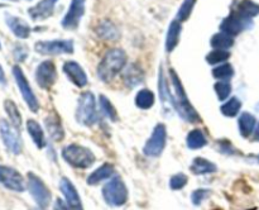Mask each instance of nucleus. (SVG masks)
<instances>
[{
  "label": "nucleus",
  "mask_w": 259,
  "mask_h": 210,
  "mask_svg": "<svg viewBox=\"0 0 259 210\" xmlns=\"http://www.w3.org/2000/svg\"><path fill=\"white\" fill-rule=\"evenodd\" d=\"M169 78H171L172 93H171V104L176 109L182 119L189 123H200L201 116L196 111V109L190 103L187 94L185 91L182 81L180 80L179 75L174 68H169Z\"/></svg>",
  "instance_id": "f257e3e1"
},
{
  "label": "nucleus",
  "mask_w": 259,
  "mask_h": 210,
  "mask_svg": "<svg viewBox=\"0 0 259 210\" xmlns=\"http://www.w3.org/2000/svg\"><path fill=\"white\" fill-rule=\"evenodd\" d=\"M126 62H128V56H126L125 51L121 48L108 50L96 68L99 78L104 82H110L125 68Z\"/></svg>",
  "instance_id": "f03ea898"
},
{
  "label": "nucleus",
  "mask_w": 259,
  "mask_h": 210,
  "mask_svg": "<svg viewBox=\"0 0 259 210\" xmlns=\"http://www.w3.org/2000/svg\"><path fill=\"white\" fill-rule=\"evenodd\" d=\"M62 157L75 169H89L95 162L93 151L80 144H68L62 149Z\"/></svg>",
  "instance_id": "7ed1b4c3"
},
{
  "label": "nucleus",
  "mask_w": 259,
  "mask_h": 210,
  "mask_svg": "<svg viewBox=\"0 0 259 210\" xmlns=\"http://www.w3.org/2000/svg\"><path fill=\"white\" fill-rule=\"evenodd\" d=\"M76 119L80 124L85 127H91L98 120L95 98L91 93H83L78 98L77 109H76Z\"/></svg>",
  "instance_id": "20e7f679"
},
{
  "label": "nucleus",
  "mask_w": 259,
  "mask_h": 210,
  "mask_svg": "<svg viewBox=\"0 0 259 210\" xmlns=\"http://www.w3.org/2000/svg\"><path fill=\"white\" fill-rule=\"evenodd\" d=\"M103 196L109 205L121 206L128 201V189L119 176L113 177L103 189Z\"/></svg>",
  "instance_id": "39448f33"
},
{
  "label": "nucleus",
  "mask_w": 259,
  "mask_h": 210,
  "mask_svg": "<svg viewBox=\"0 0 259 210\" xmlns=\"http://www.w3.org/2000/svg\"><path fill=\"white\" fill-rule=\"evenodd\" d=\"M35 52L43 56H60L72 55L75 46L71 39H53L39 40L34 45Z\"/></svg>",
  "instance_id": "423d86ee"
},
{
  "label": "nucleus",
  "mask_w": 259,
  "mask_h": 210,
  "mask_svg": "<svg viewBox=\"0 0 259 210\" xmlns=\"http://www.w3.org/2000/svg\"><path fill=\"white\" fill-rule=\"evenodd\" d=\"M28 179V190H29L30 195L34 199V201L37 202V205L42 209L48 206L51 201V192L50 189L46 186L45 182L42 181V179L34 175L33 172H29L27 175Z\"/></svg>",
  "instance_id": "0eeeda50"
},
{
  "label": "nucleus",
  "mask_w": 259,
  "mask_h": 210,
  "mask_svg": "<svg viewBox=\"0 0 259 210\" xmlns=\"http://www.w3.org/2000/svg\"><path fill=\"white\" fill-rule=\"evenodd\" d=\"M13 76H14L15 82H17L20 94H22L23 99H24L28 108H29L33 113H37L38 109H39V103H38L37 100V96L33 93L32 88H30L29 82H28L23 70L18 65H15L14 67H13Z\"/></svg>",
  "instance_id": "6e6552de"
},
{
  "label": "nucleus",
  "mask_w": 259,
  "mask_h": 210,
  "mask_svg": "<svg viewBox=\"0 0 259 210\" xmlns=\"http://www.w3.org/2000/svg\"><path fill=\"white\" fill-rule=\"evenodd\" d=\"M252 27L253 20L245 19V18L240 17L235 12H233V10H230L229 15L225 17L223 22L220 23V32H224L227 34L232 35V37H235V35H239L244 30L250 29Z\"/></svg>",
  "instance_id": "1a4fd4ad"
},
{
  "label": "nucleus",
  "mask_w": 259,
  "mask_h": 210,
  "mask_svg": "<svg viewBox=\"0 0 259 210\" xmlns=\"http://www.w3.org/2000/svg\"><path fill=\"white\" fill-rule=\"evenodd\" d=\"M167 142V129L162 123L157 124L151 138L147 141L143 153L148 157H158L163 152Z\"/></svg>",
  "instance_id": "9d476101"
},
{
  "label": "nucleus",
  "mask_w": 259,
  "mask_h": 210,
  "mask_svg": "<svg viewBox=\"0 0 259 210\" xmlns=\"http://www.w3.org/2000/svg\"><path fill=\"white\" fill-rule=\"evenodd\" d=\"M0 136H2L3 143L14 154H19L23 149L22 138L18 133L17 128L12 123H8L7 120L2 119L0 120Z\"/></svg>",
  "instance_id": "9b49d317"
},
{
  "label": "nucleus",
  "mask_w": 259,
  "mask_h": 210,
  "mask_svg": "<svg viewBox=\"0 0 259 210\" xmlns=\"http://www.w3.org/2000/svg\"><path fill=\"white\" fill-rule=\"evenodd\" d=\"M86 10V0H71L61 25L67 30H76Z\"/></svg>",
  "instance_id": "f8f14e48"
},
{
  "label": "nucleus",
  "mask_w": 259,
  "mask_h": 210,
  "mask_svg": "<svg viewBox=\"0 0 259 210\" xmlns=\"http://www.w3.org/2000/svg\"><path fill=\"white\" fill-rule=\"evenodd\" d=\"M57 80V70L53 61H43L35 70V81L43 90H50Z\"/></svg>",
  "instance_id": "ddd939ff"
},
{
  "label": "nucleus",
  "mask_w": 259,
  "mask_h": 210,
  "mask_svg": "<svg viewBox=\"0 0 259 210\" xmlns=\"http://www.w3.org/2000/svg\"><path fill=\"white\" fill-rule=\"evenodd\" d=\"M0 184L12 191H24V179L17 170L8 166H0Z\"/></svg>",
  "instance_id": "4468645a"
},
{
  "label": "nucleus",
  "mask_w": 259,
  "mask_h": 210,
  "mask_svg": "<svg viewBox=\"0 0 259 210\" xmlns=\"http://www.w3.org/2000/svg\"><path fill=\"white\" fill-rule=\"evenodd\" d=\"M62 70L65 75L67 76L68 80L77 88H85L88 85V75L82 66L76 61H66L62 66Z\"/></svg>",
  "instance_id": "2eb2a0df"
},
{
  "label": "nucleus",
  "mask_w": 259,
  "mask_h": 210,
  "mask_svg": "<svg viewBox=\"0 0 259 210\" xmlns=\"http://www.w3.org/2000/svg\"><path fill=\"white\" fill-rule=\"evenodd\" d=\"M60 189H61V191H62L63 196H65L66 204H67L68 209L70 210H83L80 195H78L76 187L73 186V184L67 179V177H62V179H61Z\"/></svg>",
  "instance_id": "dca6fc26"
},
{
  "label": "nucleus",
  "mask_w": 259,
  "mask_h": 210,
  "mask_svg": "<svg viewBox=\"0 0 259 210\" xmlns=\"http://www.w3.org/2000/svg\"><path fill=\"white\" fill-rule=\"evenodd\" d=\"M57 3L58 0H40L28 9V15L35 22L48 19L55 12V7Z\"/></svg>",
  "instance_id": "f3484780"
},
{
  "label": "nucleus",
  "mask_w": 259,
  "mask_h": 210,
  "mask_svg": "<svg viewBox=\"0 0 259 210\" xmlns=\"http://www.w3.org/2000/svg\"><path fill=\"white\" fill-rule=\"evenodd\" d=\"M232 10L245 19L253 20V18L259 15V4L253 0H235Z\"/></svg>",
  "instance_id": "a211bd4d"
},
{
  "label": "nucleus",
  "mask_w": 259,
  "mask_h": 210,
  "mask_svg": "<svg viewBox=\"0 0 259 210\" xmlns=\"http://www.w3.org/2000/svg\"><path fill=\"white\" fill-rule=\"evenodd\" d=\"M181 32H182V24L179 20L174 19L169 23L168 30H167L166 34V42H164V48H166V52L171 53L176 50V47L180 43V38H181Z\"/></svg>",
  "instance_id": "6ab92c4d"
},
{
  "label": "nucleus",
  "mask_w": 259,
  "mask_h": 210,
  "mask_svg": "<svg viewBox=\"0 0 259 210\" xmlns=\"http://www.w3.org/2000/svg\"><path fill=\"white\" fill-rule=\"evenodd\" d=\"M45 124L52 141L60 142L65 138V129H63L61 118L57 115V113H52L51 115H48L46 118Z\"/></svg>",
  "instance_id": "aec40b11"
},
{
  "label": "nucleus",
  "mask_w": 259,
  "mask_h": 210,
  "mask_svg": "<svg viewBox=\"0 0 259 210\" xmlns=\"http://www.w3.org/2000/svg\"><path fill=\"white\" fill-rule=\"evenodd\" d=\"M7 22L8 27L10 28V30L13 32V34L15 37L20 38V39H25L30 35V27L25 20H23L22 18L14 17V15H7Z\"/></svg>",
  "instance_id": "412c9836"
},
{
  "label": "nucleus",
  "mask_w": 259,
  "mask_h": 210,
  "mask_svg": "<svg viewBox=\"0 0 259 210\" xmlns=\"http://www.w3.org/2000/svg\"><path fill=\"white\" fill-rule=\"evenodd\" d=\"M96 34L103 40H111V42H115L120 38L118 27L111 20H103L99 23L96 27Z\"/></svg>",
  "instance_id": "4be33fe9"
},
{
  "label": "nucleus",
  "mask_w": 259,
  "mask_h": 210,
  "mask_svg": "<svg viewBox=\"0 0 259 210\" xmlns=\"http://www.w3.org/2000/svg\"><path fill=\"white\" fill-rule=\"evenodd\" d=\"M124 83H125L128 88H134V86L139 85V83L143 81L144 73L142 70L141 66L138 63H131L128 67L124 70Z\"/></svg>",
  "instance_id": "5701e85b"
},
{
  "label": "nucleus",
  "mask_w": 259,
  "mask_h": 210,
  "mask_svg": "<svg viewBox=\"0 0 259 210\" xmlns=\"http://www.w3.org/2000/svg\"><path fill=\"white\" fill-rule=\"evenodd\" d=\"M255 124H257V119L254 115H252L250 113H242V115L238 119V125H239V132L240 136L248 138V137L252 136L255 131Z\"/></svg>",
  "instance_id": "b1692460"
},
{
  "label": "nucleus",
  "mask_w": 259,
  "mask_h": 210,
  "mask_svg": "<svg viewBox=\"0 0 259 210\" xmlns=\"http://www.w3.org/2000/svg\"><path fill=\"white\" fill-rule=\"evenodd\" d=\"M114 166L110 163H104L101 164L99 169H96L90 176L88 177V184L89 185H98L100 184L104 180L110 179L114 175Z\"/></svg>",
  "instance_id": "393cba45"
},
{
  "label": "nucleus",
  "mask_w": 259,
  "mask_h": 210,
  "mask_svg": "<svg viewBox=\"0 0 259 210\" xmlns=\"http://www.w3.org/2000/svg\"><path fill=\"white\" fill-rule=\"evenodd\" d=\"M192 174L195 175H205V174H212L218 170L217 164L212 163L211 161L206 158H202V157H196V158L192 161V164L190 166Z\"/></svg>",
  "instance_id": "a878e982"
},
{
  "label": "nucleus",
  "mask_w": 259,
  "mask_h": 210,
  "mask_svg": "<svg viewBox=\"0 0 259 210\" xmlns=\"http://www.w3.org/2000/svg\"><path fill=\"white\" fill-rule=\"evenodd\" d=\"M27 131L28 133H29L32 141L34 142V144L38 148H43V147L46 146L45 133H43L40 125L34 120V119H28L27 120Z\"/></svg>",
  "instance_id": "bb28decb"
},
{
  "label": "nucleus",
  "mask_w": 259,
  "mask_h": 210,
  "mask_svg": "<svg viewBox=\"0 0 259 210\" xmlns=\"http://www.w3.org/2000/svg\"><path fill=\"white\" fill-rule=\"evenodd\" d=\"M210 46L212 47V50L229 51V48L234 46V37L224 32H218L210 39Z\"/></svg>",
  "instance_id": "cd10ccee"
},
{
  "label": "nucleus",
  "mask_w": 259,
  "mask_h": 210,
  "mask_svg": "<svg viewBox=\"0 0 259 210\" xmlns=\"http://www.w3.org/2000/svg\"><path fill=\"white\" fill-rule=\"evenodd\" d=\"M186 143L190 149H199L206 146L207 139L201 129H194L187 134Z\"/></svg>",
  "instance_id": "c85d7f7f"
},
{
  "label": "nucleus",
  "mask_w": 259,
  "mask_h": 210,
  "mask_svg": "<svg viewBox=\"0 0 259 210\" xmlns=\"http://www.w3.org/2000/svg\"><path fill=\"white\" fill-rule=\"evenodd\" d=\"M154 94L148 89H142L136 95V105L142 110H148L154 105Z\"/></svg>",
  "instance_id": "c756f323"
},
{
  "label": "nucleus",
  "mask_w": 259,
  "mask_h": 210,
  "mask_svg": "<svg viewBox=\"0 0 259 210\" xmlns=\"http://www.w3.org/2000/svg\"><path fill=\"white\" fill-rule=\"evenodd\" d=\"M4 109L5 113H7L8 118L10 119V123L15 127V128H20L22 127V115H20V111L18 110V106L14 101H12L10 99H7L4 101Z\"/></svg>",
  "instance_id": "7c9ffc66"
},
{
  "label": "nucleus",
  "mask_w": 259,
  "mask_h": 210,
  "mask_svg": "<svg viewBox=\"0 0 259 210\" xmlns=\"http://www.w3.org/2000/svg\"><path fill=\"white\" fill-rule=\"evenodd\" d=\"M212 77L219 81H229L234 76V67L229 62L222 63L212 68Z\"/></svg>",
  "instance_id": "2f4dec72"
},
{
  "label": "nucleus",
  "mask_w": 259,
  "mask_h": 210,
  "mask_svg": "<svg viewBox=\"0 0 259 210\" xmlns=\"http://www.w3.org/2000/svg\"><path fill=\"white\" fill-rule=\"evenodd\" d=\"M232 53L225 50H212L206 55L205 60L209 65H222L225 63L230 58Z\"/></svg>",
  "instance_id": "473e14b6"
},
{
  "label": "nucleus",
  "mask_w": 259,
  "mask_h": 210,
  "mask_svg": "<svg viewBox=\"0 0 259 210\" xmlns=\"http://www.w3.org/2000/svg\"><path fill=\"white\" fill-rule=\"evenodd\" d=\"M158 90H159V96H161V100L164 104L167 101L171 103V90H169L168 82L166 80V76H164L163 66H159V72H158Z\"/></svg>",
  "instance_id": "72a5a7b5"
},
{
  "label": "nucleus",
  "mask_w": 259,
  "mask_h": 210,
  "mask_svg": "<svg viewBox=\"0 0 259 210\" xmlns=\"http://www.w3.org/2000/svg\"><path fill=\"white\" fill-rule=\"evenodd\" d=\"M240 109H242V101L234 96V98H230L225 104H223L220 110H222V113L224 114L225 116L232 118V116H235L239 114Z\"/></svg>",
  "instance_id": "f704fd0d"
},
{
  "label": "nucleus",
  "mask_w": 259,
  "mask_h": 210,
  "mask_svg": "<svg viewBox=\"0 0 259 210\" xmlns=\"http://www.w3.org/2000/svg\"><path fill=\"white\" fill-rule=\"evenodd\" d=\"M197 0H184L181 4V7L179 8L176 14V20H179L180 23L186 22L192 14V10H194L195 5H196Z\"/></svg>",
  "instance_id": "c9c22d12"
},
{
  "label": "nucleus",
  "mask_w": 259,
  "mask_h": 210,
  "mask_svg": "<svg viewBox=\"0 0 259 210\" xmlns=\"http://www.w3.org/2000/svg\"><path fill=\"white\" fill-rule=\"evenodd\" d=\"M99 104H100V109L111 121L118 120V111H116L115 106L110 103L105 95L99 96Z\"/></svg>",
  "instance_id": "e433bc0d"
},
{
  "label": "nucleus",
  "mask_w": 259,
  "mask_h": 210,
  "mask_svg": "<svg viewBox=\"0 0 259 210\" xmlns=\"http://www.w3.org/2000/svg\"><path fill=\"white\" fill-rule=\"evenodd\" d=\"M214 90L219 100L224 101L232 94V83H230V81H218L214 85Z\"/></svg>",
  "instance_id": "4c0bfd02"
},
{
  "label": "nucleus",
  "mask_w": 259,
  "mask_h": 210,
  "mask_svg": "<svg viewBox=\"0 0 259 210\" xmlns=\"http://www.w3.org/2000/svg\"><path fill=\"white\" fill-rule=\"evenodd\" d=\"M187 181H189V179H187L186 175L176 174L171 177V180H169V187H171L172 190H181L186 186Z\"/></svg>",
  "instance_id": "58836bf2"
},
{
  "label": "nucleus",
  "mask_w": 259,
  "mask_h": 210,
  "mask_svg": "<svg viewBox=\"0 0 259 210\" xmlns=\"http://www.w3.org/2000/svg\"><path fill=\"white\" fill-rule=\"evenodd\" d=\"M211 191L207 189H199V190H195L191 195V200L194 202V205H200L205 199L210 196Z\"/></svg>",
  "instance_id": "ea45409f"
},
{
  "label": "nucleus",
  "mask_w": 259,
  "mask_h": 210,
  "mask_svg": "<svg viewBox=\"0 0 259 210\" xmlns=\"http://www.w3.org/2000/svg\"><path fill=\"white\" fill-rule=\"evenodd\" d=\"M55 210H70V209H68L67 204H65L61 199H57L55 202Z\"/></svg>",
  "instance_id": "a19ab883"
},
{
  "label": "nucleus",
  "mask_w": 259,
  "mask_h": 210,
  "mask_svg": "<svg viewBox=\"0 0 259 210\" xmlns=\"http://www.w3.org/2000/svg\"><path fill=\"white\" fill-rule=\"evenodd\" d=\"M0 83L2 85H7V76H5L4 70H3L2 65H0Z\"/></svg>",
  "instance_id": "79ce46f5"
},
{
  "label": "nucleus",
  "mask_w": 259,
  "mask_h": 210,
  "mask_svg": "<svg viewBox=\"0 0 259 210\" xmlns=\"http://www.w3.org/2000/svg\"><path fill=\"white\" fill-rule=\"evenodd\" d=\"M254 141H259V123H258L257 128H255V131H254Z\"/></svg>",
  "instance_id": "37998d69"
},
{
  "label": "nucleus",
  "mask_w": 259,
  "mask_h": 210,
  "mask_svg": "<svg viewBox=\"0 0 259 210\" xmlns=\"http://www.w3.org/2000/svg\"><path fill=\"white\" fill-rule=\"evenodd\" d=\"M257 159H258V161H259V154H258V156H257Z\"/></svg>",
  "instance_id": "c03bdc74"
},
{
  "label": "nucleus",
  "mask_w": 259,
  "mask_h": 210,
  "mask_svg": "<svg viewBox=\"0 0 259 210\" xmlns=\"http://www.w3.org/2000/svg\"><path fill=\"white\" fill-rule=\"evenodd\" d=\"M0 48H2V45H0Z\"/></svg>",
  "instance_id": "a18cd8bd"
}]
</instances>
